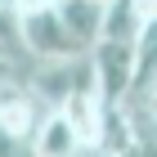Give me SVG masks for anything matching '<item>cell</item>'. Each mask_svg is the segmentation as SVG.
Masks as SVG:
<instances>
[{
	"mask_svg": "<svg viewBox=\"0 0 157 157\" xmlns=\"http://www.w3.org/2000/svg\"><path fill=\"white\" fill-rule=\"evenodd\" d=\"M59 13L85 49L99 45V36H103V5H94V0H59Z\"/></svg>",
	"mask_w": 157,
	"mask_h": 157,
	"instance_id": "obj_7",
	"label": "cell"
},
{
	"mask_svg": "<svg viewBox=\"0 0 157 157\" xmlns=\"http://www.w3.org/2000/svg\"><path fill=\"white\" fill-rule=\"evenodd\" d=\"M94 5H108V0H94Z\"/></svg>",
	"mask_w": 157,
	"mask_h": 157,
	"instance_id": "obj_10",
	"label": "cell"
},
{
	"mask_svg": "<svg viewBox=\"0 0 157 157\" xmlns=\"http://www.w3.org/2000/svg\"><path fill=\"white\" fill-rule=\"evenodd\" d=\"M144 23L148 18H144V9H139V0H108V5H103V36L108 40H135L144 32Z\"/></svg>",
	"mask_w": 157,
	"mask_h": 157,
	"instance_id": "obj_8",
	"label": "cell"
},
{
	"mask_svg": "<svg viewBox=\"0 0 157 157\" xmlns=\"http://www.w3.org/2000/svg\"><path fill=\"white\" fill-rule=\"evenodd\" d=\"M5 76H13V72H9V63H5V59H0V81H5Z\"/></svg>",
	"mask_w": 157,
	"mask_h": 157,
	"instance_id": "obj_9",
	"label": "cell"
},
{
	"mask_svg": "<svg viewBox=\"0 0 157 157\" xmlns=\"http://www.w3.org/2000/svg\"><path fill=\"white\" fill-rule=\"evenodd\" d=\"M103 108H108V103H103L99 90H76V94H67V99L59 103V112L72 121V130L81 135V144L90 148V153H94L99 130H103Z\"/></svg>",
	"mask_w": 157,
	"mask_h": 157,
	"instance_id": "obj_5",
	"label": "cell"
},
{
	"mask_svg": "<svg viewBox=\"0 0 157 157\" xmlns=\"http://www.w3.org/2000/svg\"><path fill=\"white\" fill-rule=\"evenodd\" d=\"M90 63H94V85L108 103H126L135 85V40H99L90 49Z\"/></svg>",
	"mask_w": 157,
	"mask_h": 157,
	"instance_id": "obj_2",
	"label": "cell"
},
{
	"mask_svg": "<svg viewBox=\"0 0 157 157\" xmlns=\"http://www.w3.org/2000/svg\"><path fill=\"white\" fill-rule=\"evenodd\" d=\"M153 94H157V13L135 36V85L126 103H148Z\"/></svg>",
	"mask_w": 157,
	"mask_h": 157,
	"instance_id": "obj_6",
	"label": "cell"
},
{
	"mask_svg": "<svg viewBox=\"0 0 157 157\" xmlns=\"http://www.w3.org/2000/svg\"><path fill=\"white\" fill-rule=\"evenodd\" d=\"M32 148H36V157H85L90 153L81 144V135L72 130V121L63 117L59 108H49L40 117V126L32 130Z\"/></svg>",
	"mask_w": 157,
	"mask_h": 157,
	"instance_id": "obj_4",
	"label": "cell"
},
{
	"mask_svg": "<svg viewBox=\"0 0 157 157\" xmlns=\"http://www.w3.org/2000/svg\"><path fill=\"white\" fill-rule=\"evenodd\" d=\"M49 112V103L23 81V76H5L0 81V130L13 139H32V130L40 126V117Z\"/></svg>",
	"mask_w": 157,
	"mask_h": 157,
	"instance_id": "obj_3",
	"label": "cell"
},
{
	"mask_svg": "<svg viewBox=\"0 0 157 157\" xmlns=\"http://www.w3.org/2000/svg\"><path fill=\"white\" fill-rule=\"evenodd\" d=\"M23 40H27V54H32V67H36V63H54V59L90 54V49L72 36V27L63 23L59 0L36 5V9H23Z\"/></svg>",
	"mask_w": 157,
	"mask_h": 157,
	"instance_id": "obj_1",
	"label": "cell"
}]
</instances>
